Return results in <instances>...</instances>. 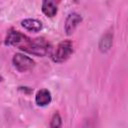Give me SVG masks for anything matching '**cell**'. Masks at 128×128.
Instances as JSON below:
<instances>
[{
  "mask_svg": "<svg viewBox=\"0 0 128 128\" xmlns=\"http://www.w3.org/2000/svg\"><path fill=\"white\" fill-rule=\"evenodd\" d=\"M19 49H21L22 51H25L29 54H32L35 56H40V57L47 56L48 54H50V52L52 50L51 44L43 37H39V38H35V39H31L28 37V39L25 41V43Z\"/></svg>",
  "mask_w": 128,
  "mask_h": 128,
  "instance_id": "6da1fadb",
  "label": "cell"
},
{
  "mask_svg": "<svg viewBox=\"0 0 128 128\" xmlns=\"http://www.w3.org/2000/svg\"><path fill=\"white\" fill-rule=\"evenodd\" d=\"M72 54H73L72 42L70 40H63L57 45L54 53L52 54V60L55 63H63L67 61Z\"/></svg>",
  "mask_w": 128,
  "mask_h": 128,
  "instance_id": "7a4b0ae2",
  "label": "cell"
},
{
  "mask_svg": "<svg viewBox=\"0 0 128 128\" xmlns=\"http://www.w3.org/2000/svg\"><path fill=\"white\" fill-rule=\"evenodd\" d=\"M12 63L14 65V67L16 68V70H18L19 72L30 71L35 66L34 60L32 58H30L29 56L23 54V53L14 54V56L12 58Z\"/></svg>",
  "mask_w": 128,
  "mask_h": 128,
  "instance_id": "3957f363",
  "label": "cell"
},
{
  "mask_svg": "<svg viewBox=\"0 0 128 128\" xmlns=\"http://www.w3.org/2000/svg\"><path fill=\"white\" fill-rule=\"evenodd\" d=\"M27 39H28V37L25 34L21 33L20 31L11 29V30L8 31L7 36L5 38V45H8V46H17L18 48H20L25 43V41Z\"/></svg>",
  "mask_w": 128,
  "mask_h": 128,
  "instance_id": "277c9868",
  "label": "cell"
},
{
  "mask_svg": "<svg viewBox=\"0 0 128 128\" xmlns=\"http://www.w3.org/2000/svg\"><path fill=\"white\" fill-rule=\"evenodd\" d=\"M82 22V16L77 12H71L68 14V16L65 19L64 23V30L67 35H71L77 26Z\"/></svg>",
  "mask_w": 128,
  "mask_h": 128,
  "instance_id": "5b68a950",
  "label": "cell"
},
{
  "mask_svg": "<svg viewBox=\"0 0 128 128\" xmlns=\"http://www.w3.org/2000/svg\"><path fill=\"white\" fill-rule=\"evenodd\" d=\"M52 101V95L51 92L48 89H40L39 91H37L36 95H35V103L37 106L40 107H45L47 105H49Z\"/></svg>",
  "mask_w": 128,
  "mask_h": 128,
  "instance_id": "8992f818",
  "label": "cell"
},
{
  "mask_svg": "<svg viewBox=\"0 0 128 128\" xmlns=\"http://www.w3.org/2000/svg\"><path fill=\"white\" fill-rule=\"evenodd\" d=\"M112 44H113V31L108 30L101 36L99 40L98 48L102 53H105L111 49Z\"/></svg>",
  "mask_w": 128,
  "mask_h": 128,
  "instance_id": "52a82bcc",
  "label": "cell"
},
{
  "mask_svg": "<svg viewBox=\"0 0 128 128\" xmlns=\"http://www.w3.org/2000/svg\"><path fill=\"white\" fill-rule=\"evenodd\" d=\"M21 25H22V27L25 28L27 31L33 32V33L39 32V31H41L42 28H43L42 22H41L40 20L33 19V18H27V19L22 20V21H21Z\"/></svg>",
  "mask_w": 128,
  "mask_h": 128,
  "instance_id": "ba28073f",
  "label": "cell"
},
{
  "mask_svg": "<svg viewBox=\"0 0 128 128\" xmlns=\"http://www.w3.org/2000/svg\"><path fill=\"white\" fill-rule=\"evenodd\" d=\"M42 12L45 16L49 17V18H53L57 12H58V7L56 2L52 1V0H45L42 2V6H41Z\"/></svg>",
  "mask_w": 128,
  "mask_h": 128,
  "instance_id": "9c48e42d",
  "label": "cell"
},
{
  "mask_svg": "<svg viewBox=\"0 0 128 128\" xmlns=\"http://www.w3.org/2000/svg\"><path fill=\"white\" fill-rule=\"evenodd\" d=\"M50 128H62V118L58 111H55L51 117Z\"/></svg>",
  "mask_w": 128,
  "mask_h": 128,
  "instance_id": "30bf717a",
  "label": "cell"
}]
</instances>
